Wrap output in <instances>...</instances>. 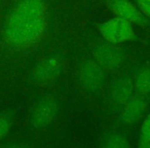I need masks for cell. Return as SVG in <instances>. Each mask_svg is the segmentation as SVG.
I'll list each match as a JSON object with an SVG mask.
<instances>
[{"mask_svg":"<svg viewBox=\"0 0 150 148\" xmlns=\"http://www.w3.org/2000/svg\"><path fill=\"white\" fill-rule=\"evenodd\" d=\"M66 59L62 54H52L41 59L35 64L30 73V78L36 86H48L62 74Z\"/></svg>","mask_w":150,"mask_h":148,"instance_id":"2","label":"cell"},{"mask_svg":"<svg viewBox=\"0 0 150 148\" xmlns=\"http://www.w3.org/2000/svg\"><path fill=\"white\" fill-rule=\"evenodd\" d=\"M135 1L138 8L150 21V0H135Z\"/></svg>","mask_w":150,"mask_h":148,"instance_id":"14","label":"cell"},{"mask_svg":"<svg viewBox=\"0 0 150 148\" xmlns=\"http://www.w3.org/2000/svg\"><path fill=\"white\" fill-rule=\"evenodd\" d=\"M15 111L4 110L0 112V140L3 139L9 133L15 121Z\"/></svg>","mask_w":150,"mask_h":148,"instance_id":"12","label":"cell"},{"mask_svg":"<svg viewBox=\"0 0 150 148\" xmlns=\"http://www.w3.org/2000/svg\"><path fill=\"white\" fill-rule=\"evenodd\" d=\"M93 57L105 71H113L122 66L127 54L119 44L110 43L103 39L94 44Z\"/></svg>","mask_w":150,"mask_h":148,"instance_id":"4","label":"cell"},{"mask_svg":"<svg viewBox=\"0 0 150 148\" xmlns=\"http://www.w3.org/2000/svg\"><path fill=\"white\" fill-rule=\"evenodd\" d=\"M101 148H131V145L129 139L122 133L113 132L105 137Z\"/></svg>","mask_w":150,"mask_h":148,"instance_id":"11","label":"cell"},{"mask_svg":"<svg viewBox=\"0 0 150 148\" xmlns=\"http://www.w3.org/2000/svg\"><path fill=\"white\" fill-rule=\"evenodd\" d=\"M108 9L115 15V17L121 18L131 22L133 25L139 27H148L150 21L142 13L138 6L131 0H102Z\"/></svg>","mask_w":150,"mask_h":148,"instance_id":"7","label":"cell"},{"mask_svg":"<svg viewBox=\"0 0 150 148\" xmlns=\"http://www.w3.org/2000/svg\"><path fill=\"white\" fill-rule=\"evenodd\" d=\"M54 28L52 0H16L5 18L2 36L9 50L26 52L43 43Z\"/></svg>","mask_w":150,"mask_h":148,"instance_id":"1","label":"cell"},{"mask_svg":"<svg viewBox=\"0 0 150 148\" xmlns=\"http://www.w3.org/2000/svg\"><path fill=\"white\" fill-rule=\"evenodd\" d=\"M106 79V71L94 60L88 59L79 65L78 80L88 92H97L102 88Z\"/></svg>","mask_w":150,"mask_h":148,"instance_id":"6","label":"cell"},{"mask_svg":"<svg viewBox=\"0 0 150 148\" xmlns=\"http://www.w3.org/2000/svg\"><path fill=\"white\" fill-rule=\"evenodd\" d=\"M134 86L138 95L150 96V67H143L138 71L134 79Z\"/></svg>","mask_w":150,"mask_h":148,"instance_id":"10","label":"cell"},{"mask_svg":"<svg viewBox=\"0 0 150 148\" xmlns=\"http://www.w3.org/2000/svg\"><path fill=\"white\" fill-rule=\"evenodd\" d=\"M150 142V113L147 115L140 127L139 133V147Z\"/></svg>","mask_w":150,"mask_h":148,"instance_id":"13","label":"cell"},{"mask_svg":"<svg viewBox=\"0 0 150 148\" xmlns=\"http://www.w3.org/2000/svg\"><path fill=\"white\" fill-rule=\"evenodd\" d=\"M139 148H150V142H149V143H147V144H145V145L141 146V147H139Z\"/></svg>","mask_w":150,"mask_h":148,"instance_id":"16","label":"cell"},{"mask_svg":"<svg viewBox=\"0 0 150 148\" xmlns=\"http://www.w3.org/2000/svg\"><path fill=\"white\" fill-rule=\"evenodd\" d=\"M147 97L134 95L122 106L121 120L125 125H134L143 117L148 108Z\"/></svg>","mask_w":150,"mask_h":148,"instance_id":"8","label":"cell"},{"mask_svg":"<svg viewBox=\"0 0 150 148\" xmlns=\"http://www.w3.org/2000/svg\"><path fill=\"white\" fill-rule=\"evenodd\" d=\"M60 110L59 100L52 95L43 96L34 104L31 112V123L36 129H44L56 119Z\"/></svg>","mask_w":150,"mask_h":148,"instance_id":"5","label":"cell"},{"mask_svg":"<svg viewBox=\"0 0 150 148\" xmlns=\"http://www.w3.org/2000/svg\"><path fill=\"white\" fill-rule=\"evenodd\" d=\"M0 148H33L26 142H9V143L3 144Z\"/></svg>","mask_w":150,"mask_h":148,"instance_id":"15","label":"cell"},{"mask_svg":"<svg viewBox=\"0 0 150 148\" xmlns=\"http://www.w3.org/2000/svg\"><path fill=\"white\" fill-rule=\"evenodd\" d=\"M97 29L103 39L113 44H121L137 40L134 25L121 18L115 17L103 22L97 26Z\"/></svg>","mask_w":150,"mask_h":148,"instance_id":"3","label":"cell"},{"mask_svg":"<svg viewBox=\"0 0 150 148\" xmlns=\"http://www.w3.org/2000/svg\"><path fill=\"white\" fill-rule=\"evenodd\" d=\"M135 95L134 79L122 76L114 81L110 90V98L116 106H123Z\"/></svg>","mask_w":150,"mask_h":148,"instance_id":"9","label":"cell"}]
</instances>
